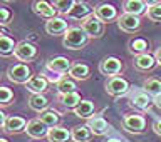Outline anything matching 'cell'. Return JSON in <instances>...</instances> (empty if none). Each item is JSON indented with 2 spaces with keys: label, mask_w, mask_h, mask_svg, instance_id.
I'll list each match as a JSON object with an SVG mask.
<instances>
[{
  "label": "cell",
  "mask_w": 161,
  "mask_h": 142,
  "mask_svg": "<svg viewBox=\"0 0 161 142\" xmlns=\"http://www.w3.org/2000/svg\"><path fill=\"white\" fill-rule=\"evenodd\" d=\"M47 140L49 142H70V140H72V134H70V130L67 127L54 125V127L49 129Z\"/></svg>",
  "instance_id": "obj_17"
},
{
  "label": "cell",
  "mask_w": 161,
  "mask_h": 142,
  "mask_svg": "<svg viewBox=\"0 0 161 142\" xmlns=\"http://www.w3.org/2000/svg\"><path fill=\"white\" fill-rule=\"evenodd\" d=\"M104 89H106V92L109 95H113V97H123V95H126L129 90V82L126 79L119 77V75H111V77H108V80H106Z\"/></svg>",
  "instance_id": "obj_2"
},
{
  "label": "cell",
  "mask_w": 161,
  "mask_h": 142,
  "mask_svg": "<svg viewBox=\"0 0 161 142\" xmlns=\"http://www.w3.org/2000/svg\"><path fill=\"white\" fill-rule=\"evenodd\" d=\"M74 114L77 115L79 119H91L92 115L96 114V105L92 100H89V99H82L80 102L77 104V107L74 109Z\"/></svg>",
  "instance_id": "obj_19"
},
{
  "label": "cell",
  "mask_w": 161,
  "mask_h": 142,
  "mask_svg": "<svg viewBox=\"0 0 161 142\" xmlns=\"http://www.w3.org/2000/svg\"><path fill=\"white\" fill-rule=\"evenodd\" d=\"M94 13L106 24H109V22H113V20L118 18V8H116L113 3H99V5H96Z\"/></svg>",
  "instance_id": "obj_14"
},
{
  "label": "cell",
  "mask_w": 161,
  "mask_h": 142,
  "mask_svg": "<svg viewBox=\"0 0 161 142\" xmlns=\"http://www.w3.org/2000/svg\"><path fill=\"white\" fill-rule=\"evenodd\" d=\"M154 59H156V64L161 65V47L156 49V52H154Z\"/></svg>",
  "instance_id": "obj_38"
},
{
  "label": "cell",
  "mask_w": 161,
  "mask_h": 142,
  "mask_svg": "<svg viewBox=\"0 0 161 142\" xmlns=\"http://www.w3.org/2000/svg\"><path fill=\"white\" fill-rule=\"evenodd\" d=\"M55 85H57V92L59 94H67V92H75L77 90V85H75L74 79L70 77H60L57 82H55Z\"/></svg>",
  "instance_id": "obj_29"
},
{
  "label": "cell",
  "mask_w": 161,
  "mask_h": 142,
  "mask_svg": "<svg viewBox=\"0 0 161 142\" xmlns=\"http://www.w3.org/2000/svg\"><path fill=\"white\" fill-rule=\"evenodd\" d=\"M87 125H89V129L92 130V134L97 135V137H103V135H106L109 132L108 120L99 114H94L91 119H87Z\"/></svg>",
  "instance_id": "obj_12"
},
{
  "label": "cell",
  "mask_w": 161,
  "mask_h": 142,
  "mask_svg": "<svg viewBox=\"0 0 161 142\" xmlns=\"http://www.w3.org/2000/svg\"><path fill=\"white\" fill-rule=\"evenodd\" d=\"M25 87H27V90L30 94H45L49 89V80L44 77L42 74L39 75H32L27 84H25Z\"/></svg>",
  "instance_id": "obj_13"
},
{
  "label": "cell",
  "mask_w": 161,
  "mask_h": 142,
  "mask_svg": "<svg viewBox=\"0 0 161 142\" xmlns=\"http://www.w3.org/2000/svg\"><path fill=\"white\" fill-rule=\"evenodd\" d=\"M39 119L42 120L44 124H47L49 127H54V125H59L60 124V114L57 112V110L54 109H45L42 110V112H39Z\"/></svg>",
  "instance_id": "obj_27"
},
{
  "label": "cell",
  "mask_w": 161,
  "mask_h": 142,
  "mask_svg": "<svg viewBox=\"0 0 161 142\" xmlns=\"http://www.w3.org/2000/svg\"><path fill=\"white\" fill-rule=\"evenodd\" d=\"M123 127L131 134H143L146 130V119L141 114H124Z\"/></svg>",
  "instance_id": "obj_5"
},
{
  "label": "cell",
  "mask_w": 161,
  "mask_h": 142,
  "mask_svg": "<svg viewBox=\"0 0 161 142\" xmlns=\"http://www.w3.org/2000/svg\"><path fill=\"white\" fill-rule=\"evenodd\" d=\"M47 70L54 74H69L70 67H72V62L67 59V57H62V55H57V57H52L47 60L45 64Z\"/></svg>",
  "instance_id": "obj_10"
},
{
  "label": "cell",
  "mask_w": 161,
  "mask_h": 142,
  "mask_svg": "<svg viewBox=\"0 0 161 142\" xmlns=\"http://www.w3.org/2000/svg\"><path fill=\"white\" fill-rule=\"evenodd\" d=\"M123 10L126 13L143 15V13H146V10H148V5H146L143 0H124Z\"/></svg>",
  "instance_id": "obj_25"
},
{
  "label": "cell",
  "mask_w": 161,
  "mask_h": 142,
  "mask_svg": "<svg viewBox=\"0 0 161 142\" xmlns=\"http://www.w3.org/2000/svg\"><path fill=\"white\" fill-rule=\"evenodd\" d=\"M104 25H106V22H103L96 13H91L89 17H86L80 22V27L86 30L89 39H99L104 34Z\"/></svg>",
  "instance_id": "obj_3"
},
{
  "label": "cell",
  "mask_w": 161,
  "mask_h": 142,
  "mask_svg": "<svg viewBox=\"0 0 161 142\" xmlns=\"http://www.w3.org/2000/svg\"><path fill=\"white\" fill-rule=\"evenodd\" d=\"M49 125L47 124H44L40 119H32V120H29L27 125H25V132H27L29 137H32V139H44V137H47V134H49Z\"/></svg>",
  "instance_id": "obj_9"
},
{
  "label": "cell",
  "mask_w": 161,
  "mask_h": 142,
  "mask_svg": "<svg viewBox=\"0 0 161 142\" xmlns=\"http://www.w3.org/2000/svg\"><path fill=\"white\" fill-rule=\"evenodd\" d=\"M25 125H27V120L20 115H10L5 122L3 130L7 134H19V132H25Z\"/></svg>",
  "instance_id": "obj_18"
},
{
  "label": "cell",
  "mask_w": 161,
  "mask_h": 142,
  "mask_svg": "<svg viewBox=\"0 0 161 142\" xmlns=\"http://www.w3.org/2000/svg\"><path fill=\"white\" fill-rule=\"evenodd\" d=\"M14 57L20 60V62H32L37 57V47L32 42H29V40H22V42L15 45Z\"/></svg>",
  "instance_id": "obj_6"
},
{
  "label": "cell",
  "mask_w": 161,
  "mask_h": 142,
  "mask_svg": "<svg viewBox=\"0 0 161 142\" xmlns=\"http://www.w3.org/2000/svg\"><path fill=\"white\" fill-rule=\"evenodd\" d=\"M7 77H8V80H12L14 84H27V80L32 77V70H30V67L24 62L14 64L7 69Z\"/></svg>",
  "instance_id": "obj_4"
},
{
  "label": "cell",
  "mask_w": 161,
  "mask_h": 142,
  "mask_svg": "<svg viewBox=\"0 0 161 142\" xmlns=\"http://www.w3.org/2000/svg\"><path fill=\"white\" fill-rule=\"evenodd\" d=\"M123 70V62L118 57H104L99 62V72L106 75V77H111V75H118Z\"/></svg>",
  "instance_id": "obj_8"
},
{
  "label": "cell",
  "mask_w": 161,
  "mask_h": 142,
  "mask_svg": "<svg viewBox=\"0 0 161 142\" xmlns=\"http://www.w3.org/2000/svg\"><path fill=\"white\" fill-rule=\"evenodd\" d=\"M0 142H10L7 137H3V135H0Z\"/></svg>",
  "instance_id": "obj_42"
},
{
  "label": "cell",
  "mask_w": 161,
  "mask_h": 142,
  "mask_svg": "<svg viewBox=\"0 0 161 142\" xmlns=\"http://www.w3.org/2000/svg\"><path fill=\"white\" fill-rule=\"evenodd\" d=\"M67 22H65V18L62 17H52V18H47V22H45V32L49 35H64L65 30H67Z\"/></svg>",
  "instance_id": "obj_15"
},
{
  "label": "cell",
  "mask_w": 161,
  "mask_h": 142,
  "mask_svg": "<svg viewBox=\"0 0 161 142\" xmlns=\"http://www.w3.org/2000/svg\"><path fill=\"white\" fill-rule=\"evenodd\" d=\"M69 75L74 80H87L91 77V67L84 62H75L69 70Z\"/></svg>",
  "instance_id": "obj_22"
},
{
  "label": "cell",
  "mask_w": 161,
  "mask_h": 142,
  "mask_svg": "<svg viewBox=\"0 0 161 142\" xmlns=\"http://www.w3.org/2000/svg\"><path fill=\"white\" fill-rule=\"evenodd\" d=\"M91 13H94V8L91 7L89 3H86L84 0H79V2H75L74 5H72V8L69 10L67 13V18H72V20H82L86 18V17H89Z\"/></svg>",
  "instance_id": "obj_11"
},
{
  "label": "cell",
  "mask_w": 161,
  "mask_h": 142,
  "mask_svg": "<svg viewBox=\"0 0 161 142\" xmlns=\"http://www.w3.org/2000/svg\"><path fill=\"white\" fill-rule=\"evenodd\" d=\"M129 50L133 54H144L146 50H148V42H146L144 39H133L129 42Z\"/></svg>",
  "instance_id": "obj_32"
},
{
  "label": "cell",
  "mask_w": 161,
  "mask_h": 142,
  "mask_svg": "<svg viewBox=\"0 0 161 142\" xmlns=\"http://www.w3.org/2000/svg\"><path fill=\"white\" fill-rule=\"evenodd\" d=\"M118 25L121 30L128 34H133V32H138L141 29V18L139 15H134V13H123L118 17Z\"/></svg>",
  "instance_id": "obj_7"
},
{
  "label": "cell",
  "mask_w": 161,
  "mask_h": 142,
  "mask_svg": "<svg viewBox=\"0 0 161 142\" xmlns=\"http://www.w3.org/2000/svg\"><path fill=\"white\" fill-rule=\"evenodd\" d=\"M14 100V90L7 85H0V107H7Z\"/></svg>",
  "instance_id": "obj_31"
},
{
  "label": "cell",
  "mask_w": 161,
  "mask_h": 142,
  "mask_svg": "<svg viewBox=\"0 0 161 142\" xmlns=\"http://www.w3.org/2000/svg\"><path fill=\"white\" fill-rule=\"evenodd\" d=\"M70 134H72V142H91V139L94 137L92 130L89 129L87 124L75 125L70 129Z\"/></svg>",
  "instance_id": "obj_21"
},
{
  "label": "cell",
  "mask_w": 161,
  "mask_h": 142,
  "mask_svg": "<svg viewBox=\"0 0 161 142\" xmlns=\"http://www.w3.org/2000/svg\"><path fill=\"white\" fill-rule=\"evenodd\" d=\"M10 20H12V12L7 7H0V25H7Z\"/></svg>",
  "instance_id": "obj_35"
},
{
  "label": "cell",
  "mask_w": 161,
  "mask_h": 142,
  "mask_svg": "<svg viewBox=\"0 0 161 142\" xmlns=\"http://www.w3.org/2000/svg\"><path fill=\"white\" fill-rule=\"evenodd\" d=\"M15 45L17 44H15L8 35L0 34V57H10V55H14Z\"/></svg>",
  "instance_id": "obj_28"
},
{
  "label": "cell",
  "mask_w": 161,
  "mask_h": 142,
  "mask_svg": "<svg viewBox=\"0 0 161 142\" xmlns=\"http://www.w3.org/2000/svg\"><path fill=\"white\" fill-rule=\"evenodd\" d=\"M104 142H124V140H121V139H116V137H113V139H106Z\"/></svg>",
  "instance_id": "obj_41"
},
{
  "label": "cell",
  "mask_w": 161,
  "mask_h": 142,
  "mask_svg": "<svg viewBox=\"0 0 161 142\" xmlns=\"http://www.w3.org/2000/svg\"><path fill=\"white\" fill-rule=\"evenodd\" d=\"M153 102L156 104V107H158V109H161V94L154 95V100H153Z\"/></svg>",
  "instance_id": "obj_39"
},
{
  "label": "cell",
  "mask_w": 161,
  "mask_h": 142,
  "mask_svg": "<svg viewBox=\"0 0 161 142\" xmlns=\"http://www.w3.org/2000/svg\"><path fill=\"white\" fill-rule=\"evenodd\" d=\"M131 105H133L134 109H139V110L149 109V105H151L149 94L144 92V90H138V92H134V95L131 97Z\"/></svg>",
  "instance_id": "obj_24"
},
{
  "label": "cell",
  "mask_w": 161,
  "mask_h": 142,
  "mask_svg": "<svg viewBox=\"0 0 161 142\" xmlns=\"http://www.w3.org/2000/svg\"><path fill=\"white\" fill-rule=\"evenodd\" d=\"M7 119H8V117H7V114H5L3 110L0 109V129H3V127H5V122H7Z\"/></svg>",
  "instance_id": "obj_37"
},
{
  "label": "cell",
  "mask_w": 161,
  "mask_h": 142,
  "mask_svg": "<svg viewBox=\"0 0 161 142\" xmlns=\"http://www.w3.org/2000/svg\"><path fill=\"white\" fill-rule=\"evenodd\" d=\"M80 100L82 99H80L77 90H75V92H67V94H57V102L60 105H64L65 109H70V110H74L77 107V104Z\"/></svg>",
  "instance_id": "obj_23"
},
{
  "label": "cell",
  "mask_w": 161,
  "mask_h": 142,
  "mask_svg": "<svg viewBox=\"0 0 161 142\" xmlns=\"http://www.w3.org/2000/svg\"><path fill=\"white\" fill-rule=\"evenodd\" d=\"M5 2H14V0H5Z\"/></svg>",
  "instance_id": "obj_43"
},
{
  "label": "cell",
  "mask_w": 161,
  "mask_h": 142,
  "mask_svg": "<svg viewBox=\"0 0 161 142\" xmlns=\"http://www.w3.org/2000/svg\"><path fill=\"white\" fill-rule=\"evenodd\" d=\"M146 15H148L149 20H153V22H161V2L151 5V7H148V10H146Z\"/></svg>",
  "instance_id": "obj_34"
},
{
  "label": "cell",
  "mask_w": 161,
  "mask_h": 142,
  "mask_svg": "<svg viewBox=\"0 0 161 142\" xmlns=\"http://www.w3.org/2000/svg\"><path fill=\"white\" fill-rule=\"evenodd\" d=\"M143 90L144 92H148L149 95H158L161 94V80L159 79H156V77H149V79H146L144 82H143Z\"/></svg>",
  "instance_id": "obj_30"
},
{
  "label": "cell",
  "mask_w": 161,
  "mask_h": 142,
  "mask_svg": "<svg viewBox=\"0 0 161 142\" xmlns=\"http://www.w3.org/2000/svg\"><path fill=\"white\" fill-rule=\"evenodd\" d=\"M153 130L158 135H161V119H156L154 120V124H153Z\"/></svg>",
  "instance_id": "obj_36"
},
{
  "label": "cell",
  "mask_w": 161,
  "mask_h": 142,
  "mask_svg": "<svg viewBox=\"0 0 161 142\" xmlns=\"http://www.w3.org/2000/svg\"><path fill=\"white\" fill-rule=\"evenodd\" d=\"M133 65L139 72H148V70H151L156 65V59H154V55H149L148 52L138 54V55H134Z\"/></svg>",
  "instance_id": "obj_16"
},
{
  "label": "cell",
  "mask_w": 161,
  "mask_h": 142,
  "mask_svg": "<svg viewBox=\"0 0 161 142\" xmlns=\"http://www.w3.org/2000/svg\"><path fill=\"white\" fill-rule=\"evenodd\" d=\"M75 3V0H54L52 5L55 7V10H57L59 13H67L70 8H72V5Z\"/></svg>",
  "instance_id": "obj_33"
},
{
  "label": "cell",
  "mask_w": 161,
  "mask_h": 142,
  "mask_svg": "<svg viewBox=\"0 0 161 142\" xmlns=\"http://www.w3.org/2000/svg\"><path fill=\"white\" fill-rule=\"evenodd\" d=\"M89 42V35L82 27H69L62 37V45L69 50H80Z\"/></svg>",
  "instance_id": "obj_1"
},
{
  "label": "cell",
  "mask_w": 161,
  "mask_h": 142,
  "mask_svg": "<svg viewBox=\"0 0 161 142\" xmlns=\"http://www.w3.org/2000/svg\"><path fill=\"white\" fill-rule=\"evenodd\" d=\"M0 34H2V25H0Z\"/></svg>",
  "instance_id": "obj_44"
},
{
  "label": "cell",
  "mask_w": 161,
  "mask_h": 142,
  "mask_svg": "<svg viewBox=\"0 0 161 142\" xmlns=\"http://www.w3.org/2000/svg\"><path fill=\"white\" fill-rule=\"evenodd\" d=\"M143 2L148 5V7H151V5H154V3H158V2H161V0H143Z\"/></svg>",
  "instance_id": "obj_40"
},
{
  "label": "cell",
  "mask_w": 161,
  "mask_h": 142,
  "mask_svg": "<svg viewBox=\"0 0 161 142\" xmlns=\"http://www.w3.org/2000/svg\"><path fill=\"white\" fill-rule=\"evenodd\" d=\"M29 107L35 112H42V110L49 109V99L44 94H32L29 97Z\"/></svg>",
  "instance_id": "obj_26"
},
{
  "label": "cell",
  "mask_w": 161,
  "mask_h": 142,
  "mask_svg": "<svg viewBox=\"0 0 161 142\" xmlns=\"http://www.w3.org/2000/svg\"><path fill=\"white\" fill-rule=\"evenodd\" d=\"M34 12L37 15H40V17H44V18H52V17H55L57 10H55V7L50 2H47V0H35L34 2Z\"/></svg>",
  "instance_id": "obj_20"
}]
</instances>
